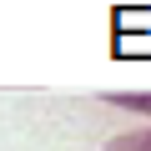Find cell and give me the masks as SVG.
Here are the masks:
<instances>
[{
  "instance_id": "obj_1",
  "label": "cell",
  "mask_w": 151,
  "mask_h": 151,
  "mask_svg": "<svg viewBox=\"0 0 151 151\" xmlns=\"http://www.w3.org/2000/svg\"><path fill=\"white\" fill-rule=\"evenodd\" d=\"M101 101H106V106H121V111H131V116H151V91H106Z\"/></svg>"
},
{
  "instance_id": "obj_2",
  "label": "cell",
  "mask_w": 151,
  "mask_h": 151,
  "mask_svg": "<svg viewBox=\"0 0 151 151\" xmlns=\"http://www.w3.org/2000/svg\"><path fill=\"white\" fill-rule=\"evenodd\" d=\"M106 151H151V126L126 131V136H111V141H106Z\"/></svg>"
}]
</instances>
